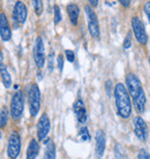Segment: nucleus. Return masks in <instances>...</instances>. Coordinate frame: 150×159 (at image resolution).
<instances>
[{
	"label": "nucleus",
	"instance_id": "f257e3e1",
	"mask_svg": "<svg viewBox=\"0 0 150 159\" xmlns=\"http://www.w3.org/2000/svg\"><path fill=\"white\" fill-rule=\"evenodd\" d=\"M115 107L118 114L124 119L129 118L132 113V103H130L129 93L127 91L126 87L123 83H118L115 88Z\"/></svg>",
	"mask_w": 150,
	"mask_h": 159
},
{
	"label": "nucleus",
	"instance_id": "f03ea898",
	"mask_svg": "<svg viewBox=\"0 0 150 159\" xmlns=\"http://www.w3.org/2000/svg\"><path fill=\"white\" fill-rule=\"evenodd\" d=\"M28 103H29V111L30 116L34 118L38 114L40 110V103H42V96L40 90L37 84H31L28 91Z\"/></svg>",
	"mask_w": 150,
	"mask_h": 159
},
{
	"label": "nucleus",
	"instance_id": "7ed1b4c3",
	"mask_svg": "<svg viewBox=\"0 0 150 159\" xmlns=\"http://www.w3.org/2000/svg\"><path fill=\"white\" fill-rule=\"evenodd\" d=\"M126 85H127L128 93H129V96H132L133 100H136L138 97H141L142 95H144V90H143V88H142L141 81H140L138 76L135 75V74H133V73L127 74Z\"/></svg>",
	"mask_w": 150,
	"mask_h": 159
},
{
	"label": "nucleus",
	"instance_id": "20e7f679",
	"mask_svg": "<svg viewBox=\"0 0 150 159\" xmlns=\"http://www.w3.org/2000/svg\"><path fill=\"white\" fill-rule=\"evenodd\" d=\"M24 110V98H23V92L22 91H16L12 96L11 99V116L14 120H19L23 114Z\"/></svg>",
	"mask_w": 150,
	"mask_h": 159
},
{
	"label": "nucleus",
	"instance_id": "39448f33",
	"mask_svg": "<svg viewBox=\"0 0 150 159\" xmlns=\"http://www.w3.org/2000/svg\"><path fill=\"white\" fill-rule=\"evenodd\" d=\"M21 151V137L16 130H12L8 136L7 155L9 159H16Z\"/></svg>",
	"mask_w": 150,
	"mask_h": 159
},
{
	"label": "nucleus",
	"instance_id": "423d86ee",
	"mask_svg": "<svg viewBox=\"0 0 150 159\" xmlns=\"http://www.w3.org/2000/svg\"><path fill=\"white\" fill-rule=\"evenodd\" d=\"M84 12H86V15H87V20H88V29H89V32H90L91 37L94 38H99V35H101V30H99V23H98V17L96 15V13L94 12V9L87 5L84 7Z\"/></svg>",
	"mask_w": 150,
	"mask_h": 159
},
{
	"label": "nucleus",
	"instance_id": "0eeeda50",
	"mask_svg": "<svg viewBox=\"0 0 150 159\" xmlns=\"http://www.w3.org/2000/svg\"><path fill=\"white\" fill-rule=\"evenodd\" d=\"M132 29H133V32L135 35V38L140 44H147L148 42V36H147L146 32V27L143 24L142 20L138 17V16H134L132 19Z\"/></svg>",
	"mask_w": 150,
	"mask_h": 159
},
{
	"label": "nucleus",
	"instance_id": "6e6552de",
	"mask_svg": "<svg viewBox=\"0 0 150 159\" xmlns=\"http://www.w3.org/2000/svg\"><path fill=\"white\" fill-rule=\"evenodd\" d=\"M34 60L35 64L38 68H43L44 64H45V48H44V43L42 37H37L35 40V45H34Z\"/></svg>",
	"mask_w": 150,
	"mask_h": 159
},
{
	"label": "nucleus",
	"instance_id": "1a4fd4ad",
	"mask_svg": "<svg viewBox=\"0 0 150 159\" xmlns=\"http://www.w3.org/2000/svg\"><path fill=\"white\" fill-rule=\"evenodd\" d=\"M51 129V122L46 113H43L40 116L38 122H37V137L40 141H44L49 135Z\"/></svg>",
	"mask_w": 150,
	"mask_h": 159
},
{
	"label": "nucleus",
	"instance_id": "9d476101",
	"mask_svg": "<svg viewBox=\"0 0 150 159\" xmlns=\"http://www.w3.org/2000/svg\"><path fill=\"white\" fill-rule=\"evenodd\" d=\"M28 9L22 1H16L13 9V20L16 24H23L27 20Z\"/></svg>",
	"mask_w": 150,
	"mask_h": 159
},
{
	"label": "nucleus",
	"instance_id": "9b49d317",
	"mask_svg": "<svg viewBox=\"0 0 150 159\" xmlns=\"http://www.w3.org/2000/svg\"><path fill=\"white\" fill-rule=\"evenodd\" d=\"M0 38L4 42H9L12 38V30L8 19L4 12L0 13Z\"/></svg>",
	"mask_w": 150,
	"mask_h": 159
},
{
	"label": "nucleus",
	"instance_id": "f8f14e48",
	"mask_svg": "<svg viewBox=\"0 0 150 159\" xmlns=\"http://www.w3.org/2000/svg\"><path fill=\"white\" fill-rule=\"evenodd\" d=\"M133 123H134L135 135L138 136V139L141 141H146L148 137V129H147V125L144 122V120L141 116H136Z\"/></svg>",
	"mask_w": 150,
	"mask_h": 159
},
{
	"label": "nucleus",
	"instance_id": "ddd939ff",
	"mask_svg": "<svg viewBox=\"0 0 150 159\" xmlns=\"http://www.w3.org/2000/svg\"><path fill=\"white\" fill-rule=\"evenodd\" d=\"M73 110H74L76 119H77V121H79L80 123L87 122V120H88L87 110H86V106H84V103H83L82 99L75 100L74 105H73Z\"/></svg>",
	"mask_w": 150,
	"mask_h": 159
},
{
	"label": "nucleus",
	"instance_id": "4468645a",
	"mask_svg": "<svg viewBox=\"0 0 150 159\" xmlns=\"http://www.w3.org/2000/svg\"><path fill=\"white\" fill-rule=\"evenodd\" d=\"M106 148V137L105 133L102 129H98L96 133V156L98 158H102Z\"/></svg>",
	"mask_w": 150,
	"mask_h": 159
},
{
	"label": "nucleus",
	"instance_id": "2eb2a0df",
	"mask_svg": "<svg viewBox=\"0 0 150 159\" xmlns=\"http://www.w3.org/2000/svg\"><path fill=\"white\" fill-rule=\"evenodd\" d=\"M67 13L69 16V20H71L73 25H76L79 22V15H80V8L77 5L75 4H69L67 6Z\"/></svg>",
	"mask_w": 150,
	"mask_h": 159
},
{
	"label": "nucleus",
	"instance_id": "dca6fc26",
	"mask_svg": "<svg viewBox=\"0 0 150 159\" xmlns=\"http://www.w3.org/2000/svg\"><path fill=\"white\" fill-rule=\"evenodd\" d=\"M40 152V144L37 142V139H32L30 143L28 145L27 149V159H36Z\"/></svg>",
	"mask_w": 150,
	"mask_h": 159
},
{
	"label": "nucleus",
	"instance_id": "f3484780",
	"mask_svg": "<svg viewBox=\"0 0 150 159\" xmlns=\"http://www.w3.org/2000/svg\"><path fill=\"white\" fill-rule=\"evenodd\" d=\"M0 77H1V82L6 89H9L12 87V77H11V74H9L7 67L5 65L0 68Z\"/></svg>",
	"mask_w": 150,
	"mask_h": 159
},
{
	"label": "nucleus",
	"instance_id": "a211bd4d",
	"mask_svg": "<svg viewBox=\"0 0 150 159\" xmlns=\"http://www.w3.org/2000/svg\"><path fill=\"white\" fill-rule=\"evenodd\" d=\"M44 159H55V147L51 139H48L45 142V152H44Z\"/></svg>",
	"mask_w": 150,
	"mask_h": 159
},
{
	"label": "nucleus",
	"instance_id": "6ab92c4d",
	"mask_svg": "<svg viewBox=\"0 0 150 159\" xmlns=\"http://www.w3.org/2000/svg\"><path fill=\"white\" fill-rule=\"evenodd\" d=\"M8 110L7 107L0 108V129H4L8 123Z\"/></svg>",
	"mask_w": 150,
	"mask_h": 159
},
{
	"label": "nucleus",
	"instance_id": "aec40b11",
	"mask_svg": "<svg viewBox=\"0 0 150 159\" xmlns=\"http://www.w3.org/2000/svg\"><path fill=\"white\" fill-rule=\"evenodd\" d=\"M79 136L81 137L82 141H89L90 139V134H89V130H88L87 127H82L79 131Z\"/></svg>",
	"mask_w": 150,
	"mask_h": 159
},
{
	"label": "nucleus",
	"instance_id": "412c9836",
	"mask_svg": "<svg viewBox=\"0 0 150 159\" xmlns=\"http://www.w3.org/2000/svg\"><path fill=\"white\" fill-rule=\"evenodd\" d=\"M32 6L35 8V12L37 15H40L43 13V2L40 1V0H35L32 1Z\"/></svg>",
	"mask_w": 150,
	"mask_h": 159
},
{
	"label": "nucleus",
	"instance_id": "4be33fe9",
	"mask_svg": "<svg viewBox=\"0 0 150 159\" xmlns=\"http://www.w3.org/2000/svg\"><path fill=\"white\" fill-rule=\"evenodd\" d=\"M115 155L117 159H124L125 158V152H124V149L120 144H117L115 149Z\"/></svg>",
	"mask_w": 150,
	"mask_h": 159
},
{
	"label": "nucleus",
	"instance_id": "5701e85b",
	"mask_svg": "<svg viewBox=\"0 0 150 159\" xmlns=\"http://www.w3.org/2000/svg\"><path fill=\"white\" fill-rule=\"evenodd\" d=\"M54 68V53L51 52L48 57V70L49 73H51Z\"/></svg>",
	"mask_w": 150,
	"mask_h": 159
},
{
	"label": "nucleus",
	"instance_id": "b1692460",
	"mask_svg": "<svg viewBox=\"0 0 150 159\" xmlns=\"http://www.w3.org/2000/svg\"><path fill=\"white\" fill-rule=\"evenodd\" d=\"M53 9H54V23L58 24L61 21V12H60V8L58 5H54Z\"/></svg>",
	"mask_w": 150,
	"mask_h": 159
},
{
	"label": "nucleus",
	"instance_id": "393cba45",
	"mask_svg": "<svg viewBox=\"0 0 150 159\" xmlns=\"http://www.w3.org/2000/svg\"><path fill=\"white\" fill-rule=\"evenodd\" d=\"M130 45H132V35H130V32H128L125 37V40H124V48H129Z\"/></svg>",
	"mask_w": 150,
	"mask_h": 159
},
{
	"label": "nucleus",
	"instance_id": "a878e982",
	"mask_svg": "<svg viewBox=\"0 0 150 159\" xmlns=\"http://www.w3.org/2000/svg\"><path fill=\"white\" fill-rule=\"evenodd\" d=\"M65 56H66V59H67L69 62H74L75 53L72 51V50H66V51H65Z\"/></svg>",
	"mask_w": 150,
	"mask_h": 159
},
{
	"label": "nucleus",
	"instance_id": "bb28decb",
	"mask_svg": "<svg viewBox=\"0 0 150 159\" xmlns=\"http://www.w3.org/2000/svg\"><path fill=\"white\" fill-rule=\"evenodd\" d=\"M138 159H150L149 152L147 151V150H144V149H141V150L138 151Z\"/></svg>",
	"mask_w": 150,
	"mask_h": 159
},
{
	"label": "nucleus",
	"instance_id": "cd10ccee",
	"mask_svg": "<svg viewBox=\"0 0 150 159\" xmlns=\"http://www.w3.org/2000/svg\"><path fill=\"white\" fill-rule=\"evenodd\" d=\"M57 65H58V69H59V72H63V54H59V56L57 57Z\"/></svg>",
	"mask_w": 150,
	"mask_h": 159
},
{
	"label": "nucleus",
	"instance_id": "c85d7f7f",
	"mask_svg": "<svg viewBox=\"0 0 150 159\" xmlns=\"http://www.w3.org/2000/svg\"><path fill=\"white\" fill-rule=\"evenodd\" d=\"M105 87H106V93H107V96L110 97V96L112 95V82H111L110 80H109V81H106V83H105Z\"/></svg>",
	"mask_w": 150,
	"mask_h": 159
},
{
	"label": "nucleus",
	"instance_id": "c756f323",
	"mask_svg": "<svg viewBox=\"0 0 150 159\" xmlns=\"http://www.w3.org/2000/svg\"><path fill=\"white\" fill-rule=\"evenodd\" d=\"M144 12H146V15L150 22V1H148V2L144 4Z\"/></svg>",
	"mask_w": 150,
	"mask_h": 159
},
{
	"label": "nucleus",
	"instance_id": "7c9ffc66",
	"mask_svg": "<svg viewBox=\"0 0 150 159\" xmlns=\"http://www.w3.org/2000/svg\"><path fill=\"white\" fill-rule=\"evenodd\" d=\"M4 54H2V52H1V50H0V68H1V66H4Z\"/></svg>",
	"mask_w": 150,
	"mask_h": 159
},
{
	"label": "nucleus",
	"instance_id": "2f4dec72",
	"mask_svg": "<svg viewBox=\"0 0 150 159\" xmlns=\"http://www.w3.org/2000/svg\"><path fill=\"white\" fill-rule=\"evenodd\" d=\"M120 4L123 5V6H125V7H128L129 4H130V1H124V0H121V1H120Z\"/></svg>",
	"mask_w": 150,
	"mask_h": 159
},
{
	"label": "nucleus",
	"instance_id": "473e14b6",
	"mask_svg": "<svg viewBox=\"0 0 150 159\" xmlns=\"http://www.w3.org/2000/svg\"><path fill=\"white\" fill-rule=\"evenodd\" d=\"M89 4L91 5V6H97V4H98V1H97V0H90V1H89Z\"/></svg>",
	"mask_w": 150,
	"mask_h": 159
},
{
	"label": "nucleus",
	"instance_id": "72a5a7b5",
	"mask_svg": "<svg viewBox=\"0 0 150 159\" xmlns=\"http://www.w3.org/2000/svg\"><path fill=\"white\" fill-rule=\"evenodd\" d=\"M0 139H1V131H0Z\"/></svg>",
	"mask_w": 150,
	"mask_h": 159
},
{
	"label": "nucleus",
	"instance_id": "f704fd0d",
	"mask_svg": "<svg viewBox=\"0 0 150 159\" xmlns=\"http://www.w3.org/2000/svg\"><path fill=\"white\" fill-rule=\"evenodd\" d=\"M149 62H150V56H149Z\"/></svg>",
	"mask_w": 150,
	"mask_h": 159
}]
</instances>
